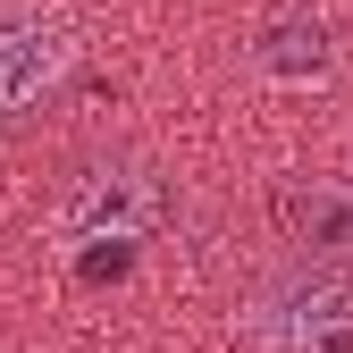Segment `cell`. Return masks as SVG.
Segmentation results:
<instances>
[{
	"mask_svg": "<svg viewBox=\"0 0 353 353\" xmlns=\"http://www.w3.org/2000/svg\"><path fill=\"white\" fill-rule=\"evenodd\" d=\"M252 353H353V278L328 261H286L244 303Z\"/></svg>",
	"mask_w": 353,
	"mask_h": 353,
	"instance_id": "6da1fadb",
	"label": "cell"
},
{
	"mask_svg": "<svg viewBox=\"0 0 353 353\" xmlns=\"http://www.w3.org/2000/svg\"><path fill=\"white\" fill-rule=\"evenodd\" d=\"M252 59H261V76H278V84H320L328 59H336V34H328L320 9H278L270 26H261Z\"/></svg>",
	"mask_w": 353,
	"mask_h": 353,
	"instance_id": "5b68a950",
	"label": "cell"
},
{
	"mask_svg": "<svg viewBox=\"0 0 353 353\" xmlns=\"http://www.w3.org/2000/svg\"><path fill=\"white\" fill-rule=\"evenodd\" d=\"M278 228L303 261H353V168L294 176L278 194Z\"/></svg>",
	"mask_w": 353,
	"mask_h": 353,
	"instance_id": "277c9868",
	"label": "cell"
},
{
	"mask_svg": "<svg viewBox=\"0 0 353 353\" xmlns=\"http://www.w3.org/2000/svg\"><path fill=\"white\" fill-rule=\"evenodd\" d=\"M160 176L143 160H93V168H76L68 176V194H59V244L76 252H93V244H143L160 228Z\"/></svg>",
	"mask_w": 353,
	"mask_h": 353,
	"instance_id": "7a4b0ae2",
	"label": "cell"
},
{
	"mask_svg": "<svg viewBox=\"0 0 353 353\" xmlns=\"http://www.w3.org/2000/svg\"><path fill=\"white\" fill-rule=\"evenodd\" d=\"M68 59H76V42H68L59 9H42V0H0V118L34 110L68 76Z\"/></svg>",
	"mask_w": 353,
	"mask_h": 353,
	"instance_id": "3957f363",
	"label": "cell"
}]
</instances>
